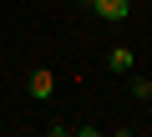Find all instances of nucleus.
<instances>
[{"label": "nucleus", "instance_id": "nucleus-1", "mask_svg": "<svg viewBox=\"0 0 152 137\" xmlns=\"http://www.w3.org/2000/svg\"><path fill=\"white\" fill-rule=\"evenodd\" d=\"M81 5H86L96 21H107V26H122V21L132 15V0H81Z\"/></svg>", "mask_w": 152, "mask_h": 137}, {"label": "nucleus", "instance_id": "nucleus-2", "mask_svg": "<svg viewBox=\"0 0 152 137\" xmlns=\"http://www.w3.org/2000/svg\"><path fill=\"white\" fill-rule=\"evenodd\" d=\"M26 92H31V102H51V92H56V76H51V66H36V71L26 76Z\"/></svg>", "mask_w": 152, "mask_h": 137}, {"label": "nucleus", "instance_id": "nucleus-3", "mask_svg": "<svg viewBox=\"0 0 152 137\" xmlns=\"http://www.w3.org/2000/svg\"><path fill=\"white\" fill-rule=\"evenodd\" d=\"M107 66H112L117 76H127L132 66H137V51H132V46H112V51H107Z\"/></svg>", "mask_w": 152, "mask_h": 137}, {"label": "nucleus", "instance_id": "nucleus-4", "mask_svg": "<svg viewBox=\"0 0 152 137\" xmlns=\"http://www.w3.org/2000/svg\"><path fill=\"white\" fill-rule=\"evenodd\" d=\"M132 102H152V76H132Z\"/></svg>", "mask_w": 152, "mask_h": 137}]
</instances>
